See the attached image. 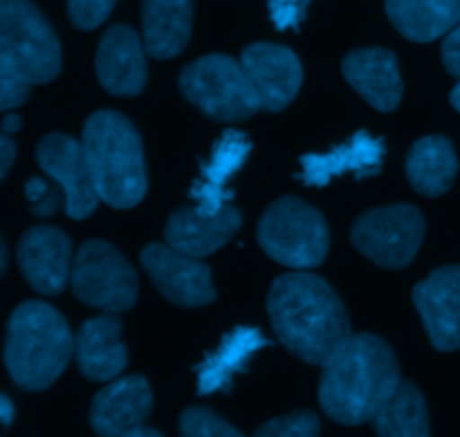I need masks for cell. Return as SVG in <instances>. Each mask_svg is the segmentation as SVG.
<instances>
[{"label":"cell","mask_w":460,"mask_h":437,"mask_svg":"<svg viewBox=\"0 0 460 437\" xmlns=\"http://www.w3.org/2000/svg\"><path fill=\"white\" fill-rule=\"evenodd\" d=\"M268 317L281 345L310 366H326L353 335L335 290L305 269L283 274L272 283Z\"/></svg>","instance_id":"1"},{"label":"cell","mask_w":460,"mask_h":437,"mask_svg":"<svg viewBox=\"0 0 460 437\" xmlns=\"http://www.w3.org/2000/svg\"><path fill=\"white\" fill-rule=\"evenodd\" d=\"M400 381L398 357L382 336L350 335L344 348L322 366L319 406L337 424H367Z\"/></svg>","instance_id":"2"},{"label":"cell","mask_w":460,"mask_h":437,"mask_svg":"<svg viewBox=\"0 0 460 437\" xmlns=\"http://www.w3.org/2000/svg\"><path fill=\"white\" fill-rule=\"evenodd\" d=\"M85 162L99 200L112 209H133L148 191L144 144L128 117L97 110L85 119L81 135Z\"/></svg>","instance_id":"3"},{"label":"cell","mask_w":460,"mask_h":437,"mask_svg":"<svg viewBox=\"0 0 460 437\" xmlns=\"http://www.w3.org/2000/svg\"><path fill=\"white\" fill-rule=\"evenodd\" d=\"M75 354L66 317L43 301H25L12 312L3 362L13 384L30 393L48 390Z\"/></svg>","instance_id":"4"},{"label":"cell","mask_w":460,"mask_h":437,"mask_svg":"<svg viewBox=\"0 0 460 437\" xmlns=\"http://www.w3.org/2000/svg\"><path fill=\"white\" fill-rule=\"evenodd\" d=\"M256 238L274 263L290 269L319 267L331 249V229L322 211L295 196L279 197L268 206Z\"/></svg>","instance_id":"5"},{"label":"cell","mask_w":460,"mask_h":437,"mask_svg":"<svg viewBox=\"0 0 460 437\" xmlns=\"http://www.w3.org/2000/svg\"><path fill=\"white\" fill-rule=\"evenodd\" d=\"M180 92L205 117L243 121L261 110L259 94L241 61L227 54H207L180 72Z\"/></svg>","instance_id":"6"},{"label":"cell","mask_w":460,"mask_h":437,"mask_svg":"<svg viewBox=\"0 0 460 437\" xmlns=\"http://www.w3.org/2000/svg\"><path fill=\"white\" fill-rule=\"evenodd\" d=\"M0 57L13 63L31 85L49 83L61 72L57 31L31 0H0Z\"/></svg>","instance_id":"7"},{"label":"cell","mask_w":460,"mask_h":437,"mask_svg":"<svg viewBox=\"0 0 460 437\" xmlns=\"http://www.w3.org/2000/svg\"><path fill=\"white\" fill-rule=\"evenodd\" d=\"M70 285L76 299L103 312H128L137 301L139 278L115 245L85 240L72 260Z\"/></svg>","instance_id":"8"},{"label":"cell","mask_w":460,"mask_h":437,"mask_svg":"<svg viewBox=\"0 0 460 437\" xmlns=\"http://www.w3.org/2000/svg\"><path fill=\"white\" fill-rule=\"evenodd\" d=\"M425 215L413 205L368 209L350 229V242L371 263L385 269H404L413 263L425 240Z\"/></svg>","instance_id":"9"},{"label":"cell","mask_w":460,"mask_h":437,"mask_svg":"<svg viewBox=\"0 0 460 437\" xmlns=\"http://www.w3.org/2000/svg\"><path fill=\"white\" fill-rule=\"evenodd\" d=\"M142 267L155 290L178 308H205L216 301L214 276L202 258L178 251L175 247L151 242L139 254Z\"/></svg>","instance_id":"10"},{"label":"cell","mask_w":460,"mask_h":437,"mask_svg":"<svg viewBox=\"0 0 460 437\" xmlns=\"http://www.w3.org/2000/svg\"><path fill=\"white\" fill-rule=\"evenodd\" d=\"M36 162L63 188L67 218L85 220L94 214L102 200L94 191L81 139L66 133L45 135L36 146Z\"/></svg>","instance_id":"11"},{"label":"cell","mask_w":460,"mask_h":437,"mask_svg":"<svg viewBox=\"0 0 460 437\" xmlns=\"http://www.w3.org/2000/svg\"><path fill=\"white\" fill-rule=\"evenodd\" d=\"M16 258L27 285L40 296H58L66 292L72 274V240L58 227H30L21 236Z\"/></svg>","instance_id":"12"},{"label":"cell","mask_w":460,"mask_h":437,"mask_svg":"<svg viewBox=\"0 0 460 437\" xmlns=\"http://www.w3.org/2000/svg\"><path fill=\"white\" fill-rule=\"evenodd\" d=\"M241 63L259 94L261 110H286L299 94L304 83V66L286 45L252 43L243 49Z\"/></svg>","instance_id":"13"},{"label":"cell","mask_w":460,"mask_h":437,"mask_svg":"<svg viewBox=\"0 0 460 437\" xmlns=\"http://www.w3.org/2000/svg\"><path fill=\"white\" fill-rule=\"evenodd\" d=\"M413 305L438 353L460 348V265L434 269L413 287Z\"/></svg>","instance_id":"14"},{"label":"cell","mask_w":460,"mask_h":437,"mask_svg":"<svg viewBox=\"0 0 460 437\" xmlns=\"http://www.w3.org/2000/svg\"><path fill=\"white\" fill-rule=\"evenodd\" d=\"M97 79L106 92L117 97H137L148 79L146 48L128 25L108 27L94 57Z\"/></svg>","instance_id":"15"},{"label":"cell","mask_w":460,"mask_h":437,"mask_svg":"<svg viewBox=\"0 0 460 437\" xmlns=\"http://www.w3.org/2000/svg\"><path fill=\"white\" fill-rule=\"evenodd\" d=\"M153 411V390L142 375L111 381L90 404V424L103 437H128L146 424Z\"/></svg>","instance_id":"16"},{"label":"cell","mask_w":460,"mask_h":437,"mask_svg":"<svg viewBox=\"0 0 460 437\" xmlns=\"http://www.w3.org/2000/svg\"><path fill=\"white\" fill-rule=\"evenodd\" d=\"M243 227V214L227 205L218 214H202L196 206H180L169 215L164 240L178 251L196 258H207L223 249Z\"/></svg>","instance_id":"17"},{"label":"cell","mask_w":460,"mask_h":437,"mask_svg":"<svg viewBox=\"0 0 460 437\" xmlns=\"http://www.w3.org/2000/svg\"><path fill=\"white\" fill-rule=\"evenodd\" d=\"M385 139L373 137L368 130H359L350 142L328 153H310L301 157V173L296 178L308 187H326L332 178L353 173L355 178H371L382 170L385 162Z\"/></svg>","instance_id":"18"},{"label":"cell","mask_w":460,"mask_h":437,"mask_svg":"<svg viewBox=\"0 0 460 437\" xmlns=\"http://www.w3.org/2000/svg\"><path fill=\"white\" fill-rule=\"evenodd\" d=\"M341 74L364 101L380 112H391L402 101L398 57L385 48L353 49L341 61Z\"/></svg>","instance_id":"19"},{"label":"cell","mask_w":460,"mask_h":437,"mask_svg":"<svg viewBox=\"0 0 460 437\" xmlns=\"http://www.w3.org/2000/svg\"><path fill=\"white\" fill-rule=\"evenodd\" d=\"M250 153L252 142L243 130H225L223 137L211 148L209 160L202 164L200 178L191 184L189 191V197L196 202L198 211L211 215L232 205L234 193L229 191V182L245 166Z\"/></svg>","instance_id":"20"},{"label":"cell","mask_w":460,"mask_h":437,"mask_svg":"<svg viewBox=\"0 0 460 437\" xmlns=\"http://www.w3.org/2000/svg\"><path fill=\"white\" fill-rule=\"evenodd\" d=\"M124 323L112 312L88 319L75 336V357L81 375L90 381L117 380L128 366V348L121 344Z\"/></svg>","instance_id":"21"},{"label":"cell","mask_w":460,"mask_h":437,"mask_svg":"<svg viewBox=\"0 0 460 437\" xmlns=\"http://www.w3.org/2000/svg\"><path fill=\"white\" fill-rule=\"evenodd\" d=\"M193 31V0H142V40L148 57L169 61L184 52Z\"/></svg>","instance_id":"22"},{"label":"cell","mask_w":460,"mask_h":437,"mask_svg":"<svg viewBox=\"0 0 460 437\" xmlns=\"http://www.w3.org/2000/svg\"><path fill=\"white\" fill-rule=\"evenodd\" d=\"M270 339H265L259 328L241 326L225 335L216 353H211L198 366V395L227 393L234 384V377L245 372L256 353L268 348Z\"/></svg>","instance_id":"23"},{"label":"cell","mask_w":460,"mask_h":437,"mask_svg":"<svg viewBox=\"0 0 460 437\" xmlns=\"http://www.w3.org/2000/svg\"><path fill=\"white\" fill-rule=\"evenodd\" d=\"M407 178L420 196L440 197L454 187L458 175V155L452 139L427 135L413 142L407 155Z\"/></svg>","instance_id":"24"},{"label":"cell","mask_w":460,"mask_h":437,"mask_svg":"<svg viewBox=\"0 0 460 437\" xmlns=\"http://www.w3.org/2000/svg\"><path fill=\"white\" fill-rule=\"evenodd\" d=\"M391 25L413 43H431L460 25V0H385Z\"/></svg>","instance_id":"25"},{"label":"cell","mask_w":460,"mask_h":437,"mask_svg":"<svg viewBox=\"0 0 460 437\" xmlns=\"http://www.w3.org/2000/svg\"><path fill=\"white\" fill-rule=\"evenodd\" d=\"M371 424L382 437H427L431 431L425 395L416 384L402 380L376 413Z\"/></svg>","instance_id":"26"},{"label":"cell","mask_w":460,"mask_h":437,"mask_svg":"<svg viewBox=\"0 0 460 437\" xmlns=\"http://www.w3.org/2000/svg\"><path fill=\"white\" fill-rule=\"evenodd\" d=\"M180 433L184 437H238L241 431L209 408L189 406L180 415Z\"/></svg>","instance_id":"27"},{"label":"cell","mask_w":460,"mask_h":437,"mask_svg":"<svg viewBox=\"0 0 460 437\" xmlns=\"http://www.w3.org/2000/svg\"><path fill=\"white\" fill-rule=\"evenodd\" d=\"M259 437H314L319 435V417L314 411H292L274 417L256 429Z\"/></svg>","instance_id":"28"},{"label":"cell","mask_w":460,"mask_h":437,"mask_svg":"<svg viewBox=\"0 0 460 437\" xmlns=\"http://www.w3.org/2000/svg\"><path fill=\"white\" fill-rule=\"evenodd\" d=\"M31 83L13 63L0 57V112L13 110L30 99Z\"/></svg>","instance_id":"29"},{"label":"cell","mask_w":460,"mask_h":437,"mask_svg":"<svg viewBox=\"0 0 460 437\" xmlns=\"http://www.w3.org/2000/svg\"><path fill=\"white\" fill-rule=\"evenodd\" d=\"M119 0H67V18L76 30H97Z\"/></svg>","instance_id":"30"},{"label":"cell","mask_w":460,"mask_h":437,"mask_svg":"<svg viewBox=\"0 0 460 437\" xmlns=\"http://www.w3.org/2000/svg\"><path fill=\"white\" fill-rule=\"evenodd\" d=\"M313 0H268V12L279 31L299 30Z\"/></svg>","instance_id":"31"},{"label":"cell","mask_w":460,"mask_h":437,"mask_svg":"<svg viewBox=\"0 0 460 437\" xmlns=\"http://www.w3.org/2000/svg\"><path fill=\"white\" fill-rule=\"evenodd\" d=\"M443 66L454 79H460V25L454 27L449 34H445L443 48H440Z\"/></svg>","instance_id":"32"},{"label":"cell","mask_w":460,"mask_h":437,"mask_svg":"<svg viewBox=\"0 0 460 437\" xmlns=\"http://www.w3.org/2000/svg\"><path fill=\"white\" fill-rule=\"evenodd\" d=\"M61 202H66V196H63V188L57 184V187L49 188V193L43 200L36 202V205H30V211L34 215H39V218H49V215L57 214Z\"/></svg>","instance_id":"33"},{"label":"cell","mask_w":460,"mask_h":437,"mask_svg":"<svg viewBox=\"0 0 460 437\" xmlns=\"http://www.w3.org/2000/svg\"><path fill=\"white\" fill-rule=\"evenodd\" d=\"M16 160V142L12 139V135L0 126V182L7 178L9 169L13 166Z\"/></svg>","instance_id":"34"},{"label":"cell","mask_w":460,"mask_h":437,"mask_svg":"<svg viewBox=\"0 0 460 437\" xmlns=\"http://www.w3.org/2000/svg\"><path fill=\"white\" fill-rule=\"evenodd\" d=\"M49 188L52 187H49L43 178H30L25 182V197L30 200V205H36V202H40L48 196Z\"/></svg>","instance_id":"35"},{"label":"cell","mask_w":460,"mask_h":437,"mask_svg":"<svg viewBox=\"0 0 460 437\" xmlns=\"http://www.w3.org/2000/svg\"><path fill=\"white\" fill-rule=\"evenodd\" d=\"M13 402L4 393H0V424L9 426L13 422Z\"/></svg>","instance_id":"36"},{"label":"cell","mask_w":460,"mask_h":437,"mask_svg":"<svg viewBox=\"0 0 460 437\" xmlns=\"http://www.w3.org/2000/svg\"><path fill=\"white\" fill-rule=\"evenodd\" d=\"M3 126L4 130H7L9 135H13V133H18V130H21V126H22V119L21 117L16 115V112H9V115H4V119H3Z\"/></svg>","instance_id":"37"},{"label":"cell","mask_w":460,"mask_h":437,"mask_svg":"<svg viewBox=\"0 0 460 437\" xmlns=\"http://www.w3.org/2000/svg\"><path fill=\"white\" fill-rule=\"evenodd\" d=\"M7 272V245H4V238L0 236V278Z\"/></svg>","instance_id":"38"},{"label":"cell","mask_w":460,"mask_h":437,"mask_svg":"<svg viewBox=\"0 0 460 437\" xmlns=\"http://www.w3.org/2000/svg\"><path fill=\"white\" fill-rule=\"evenodd\" d=\"M162 433L157 429H146V424L139 426V429H135L133 433H130L128 437H160Z\"/></svg>","instance_id":"39"},{"label":"cell","mask_w":460,"mask_h":437,"mask_svg":"<svg viewBox=\"0 0 460 437\" xmlns=\"http://www.w3.org/2000/svg\"><path fill=\"white\" fill-rule=\"evenodd\" d=\"M449 101H452V106L460 112V83L452 90V94H449Z\"/></svg>","instance_id":"40"}]
</instances>
